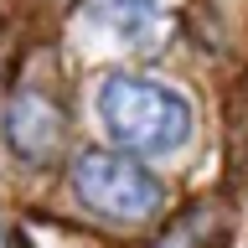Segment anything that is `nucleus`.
<instances>
[{"instance_id": "f257e3e1", "label": "nucleus", "mask_w": 248, "mask_h": 248, "mask_svg": "<svg viewBox=\"0 0 248 248\" xmlns=\"http://www.w3.org/2000/svg\"><path fill=\"white\" fill-rule=\"evenodd\" d=\"M93 114L108 135V150H124L135 160L176 155L191 140V98L176 83L150 73H108L93 93Z\"/></svg>"}, {"instance_id": "f03ea898", "label": "nucleus", "mask_w": 248, "mask_h": 248, "mask_svg": "<svg viewBox=\"0 0 248 248\" xmlns=\"http://www.w3.org/2000/svg\"><path fill=\"white\" fill-rule=\"evenodd\" d=\"M67 181H73V197L83 212L119 222V228L150 222L166 207V181L124 150H83L67 170Z\"/></svg>"}, {"instance_id": "7ed1b4c3", "label": "nucleus", "mask_w": 248, "mask_h": 248, "mask_svg": "<svg viewBox=\"0 0 248 248\" xmlns=\"http://www.w3.org/2000/svg\"><path fill=\"white\" fill-rule=\"evenodd\" d=\"M78 31L93 36V46L155 52L170 31V11H166V0H83Z\"/></svg>"}, {"instance_id": "20e7f679", "label": "nucleus", "mask_w": 248, "mask_h": 248, "mask_svg": "<svg viewBox=\"0 0 248 248\" xmlns=\"http://www.w3.org/2000/svg\"><path fill=\"white\" fill-rule=\"evenodd\" d=\"M62 140H67L62 108L52 104L42 88H21L11 104H5V145H11L16 160H26V166H52L62 155Z\"/></svg>"}, {"instance_id": "39448f33", "label": "nucleus", "mask_w": 248, "mask_h": 248, "mask_svg": "<svg viewBox=\"0 0 248 248\" xmlns=\"http://www.w3.org/2000/svg\"><path fill=\"white\" fill-rule=\"evenodd\" d=\"M160 248H186V243H181V238H170V243H160Z\"/></svg>"}, {"instance_id": "423d86ee", "label": "nucleus", "mask_w": 248, "mask_h": 248, "mask_svg": "<svg viewBox=\"0 0 248 248\" xmlns=\"http://www.w3.org/2000/svg\"><path fill=\"white\" fill-rule=\"evenodd\" d=\"M0 248H5V222H0Z\"/></svg>"}]
</instances>
